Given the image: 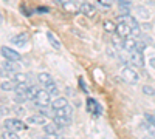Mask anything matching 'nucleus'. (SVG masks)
Masks as SVG:
<instances>
[{
	"instance_id": "obj_1",
	"label": "nucleus",
	"mask_w": 155,
	"mask_h": 139,
	"mask_svg": "<svg viewBox=\"0 0 155 139\" xmlns=\"http://www.w3.org/2000/svg\"><path fill=\"white\" fill-rule=\"evenodd\" d=\"M33 104L37 105L39 108L41 107H48L51 104V100H50V93L47 90H37L36 96L33 97Z\"/></svg>"
},
{
	"instance_id": "obj_2",
	"label": "nucleus",
	"mask_w": 155,
	"mask_h": 139,
	"mask_svg": "<svg viewBox=\"0 0 155 139\" xmlns=\"http://www.w3.org/2000/svg\"><path fill=\"white\" fill-rule=\"evenodd\" d=\"M5 128L6 130H12V131H23V130H27L28 127L25 125V122L19 121V119H14V118H9L5 121Z\"/></svg>"
},
{
	"instance_id": "obj_3",
	"label": "nucleus",
	"mask_w": 155,
	"mask_h": 139,
	"mask_svg": "<svg viewBox=\"0 0 155 139\" xmlns=\"http://www.w3.org/2000/svg\"><path fill=\"white\" fill-rule=\"evenodd\" d=\"M121 76H123V79H124L127 84H132V85L138 84V81H140L138 73H137L134 68H130V67H126V68L121 71Z\"/></svg>"
},
{
	"instance_id": "obj_4",
	"label": "nucleus",
	"mask_w": 155,
	"mask_h": 139,
	"mask_svg": "<svg viewBox=\"0 0 155 139\" xmlns=\"http://www.w3.org/2000/svg\"><path fill=\"white\" fill-rule=\"evenodd\" d=\"M0 53H2V56L6 59V60H14V62H20V53L16 51V49L12 48H8V46H2L0 48Z\"/></svg>"
},
{
	"instance_id": "obj_5",
	"label": "nucleus",
	"mask_w": 155,
	"mask_h": 139,
	"mask_svg": "<svg viewBox=\"0 0 155 139\" xmlns=\"http://www.w3.org/2000/svg\"><path fill=\"white\" fill-rule=\"evenodd\" d=\"M130 62L135 67H143L144 65V56L143 51H138V49H132L130 51Z\"/></svg>"
},
{
	"instance_id": "obj_6",
	"label": "nucleus",
	"mask_w": 155,
	"mask_h": 139,
	"mask_svg": "<svg viewBox=\"0 0 155 139\" xmlns=\"http://www.w3.org/2000/svg\"><path fill=\"white\" fill-rule=\"evenodd\" d=\"M115 33L118 34V37H121V39H126V37L130 36V27L123 22H118V25H116V30Z\"/></svg>"
},
{
	"instance_id": "obj_7",
	"label": "nucleus",
	"mask_w": 155,
	"mask_h": 139,
	"mask_svg": "<svg viewBox=\"0 0 155 139\" xmlns=\"http://www.w3.org/2000/svg\"><path fill=\"white\" fill-rule=\"evenodd\" d=\"M11 43L12 45H16V46H23V45H27L28 43V34L27 33H22V34H19V36H14L11 39Z\"/></svg>"
},
{
	"instance_id": "obj_8",
	"label": "nucleus",
	"mask_w": 155,
	"mask_h": 139,
	"mask_svg": "<svg viewBox=\"0 0 155 139\" xmlns=\"http://www.w3.org/2000/svg\"><path fill=\"white\" fill-rule=\"evenodd\" d=\"M87 108H88V111L92 113V115H101V105L96 102L95 99H92V97H88L87 99Z\"/></svg>"
},
{
	"instance_id": "obj_9",
	"label": "nucleus",
	"mask_w": 155,
	"mask_h": 139,
	"mask_svg": "<svg viewBox=\"0 0 155 139\" xmlns=\"http://www.w3.org/2000/svg\"><path fill=\"white\" fill-rule=\"evenodd\" d=\"M79 11L82 12L84 16H87V17H93V16H95V6H93L92 3H88V2H84V3H81V6H79Z\"/></svg>"
},
{
	"instance_id": "obj_10",
	"label": "nucleus",
	"mask_w": 155,
	"mask_h": 139,
	"mask_svg": "<svg viewBox=\"0 0 155 139\" xmlns=\"http://www.w3.org/2000/svg\"><path fill=\"white\" fill-rule=\"evenodd\" d=\"M118 22H123V23L129 25L130 28L138 27V22H137V20H135V17H132L130 14H121V16H120V19H118Z\"/></svg>"
},
{
	"instance_id": "obj_11",
	"label": "nucleus",
	"mask_w": 155,
	"mask_h": 139,
	"mask_svg": "<svg viewBox=\"0 0 155 139\" xmlns=\"http://www.w3.org/2000/svg\"><path fill=\"white\" fill-rule=\"evenodd\" d=\"M27 122L28 124H36V125H44V124H47V116H44L42 113L41 115H33L27 119Z\"/></svg>"
},
{
	"instance_id": "obj_12",
	"label": "nucleus",
	"mask_w": 155,
	"mask_h": 139,
	"mask_svg": "<svg viewBox=\"0 0 155 139\" xmlns=\"http://www.w3.org/2000/svg\"><path fill=\"white\" fill-rule=\"evenodd\" d=\"M3 68H5L9 74H14V73L20 71V65H19V64H16L14 60H6L5 64H3Z\"/></svg>"
},
{
	"instance_id": "obj_13",
	"label": "nucleus",
	"mask_w": 155,
	"mask_h": 139,
	"mask_svg": "<svg viewBox=\"0 0 155 139\" xmlns=\"http://www.w3.org/2000/svg\"><path fill=\"white\" fill-rule=\"evenodd\" d=\"M135 46H137V40L134 39L132 36H129V37H126V39H123V48L126 49V51L130 53L132 49H135Z\"/></svg>"
},
{
	"instance_id": "obj_14",
	"label": "nucleus",
	"mask_w": 155,
	"mask_h": 139,
	"mask_svg": "<svg viewBox=\"0 0 155 139\" xmlns=\"http://www.w3.org/2000/svg\"><path fill=\"white\" fill-rule=\"evenodd\" d=\"M47 39H48V42H50V45L53 46L54 49H61V42H59V39L56 37V34H53L51 31H47Z\"/></svg>"
},
{
	"instance_id": "obj_15",
	"label": "nucleus",
	"mask_w": 155,
	"mask_h": 139,
	"mask_svg": "<svg viewBox=\"0 0 155 139\" xmlns=\"http://www.w3.org/2000/svg\"><path fill=\"white\" fill-rule=\"evenodd\" d=\"M59 125L56 124V122H53V124H44V131L47 133V134H58V131H59Z\"/></svg>"
},
{
	"instance_id": "obj_16",
	"label": "nucleus",
	"mask_w": 155,
	"mask_h": 139,
	"mask_svg": "<svg viewBox=\"0 0 155 139\" xmlns=\"http://www.w3.org/2000/svg\"><path fill=\"white\" fill-rule=\"evenodd\" d=\"M53 122H56L59 127H67V125L71 124V118H65V116H58V115H54V116H53Z\"/></svg>"
},
{
	"instance_id": "obj_17",
	"label": "nucleus",
	"mask_w": 155,
	"mask_h": 139,
	"mask_svg": "<svg viewBox=\"0 0 155 139\" xmlns=\"http://www.w3.org/2000/svg\"><path fill=\"white\" fill-rule=\"evenodd\" d=\"M51 107H53V110H58V108H62V107H65L68 105V100L65 97H56L54 100H51Z\"/></svg>"
},
{
	"instance_id": "obj_18",
	"label": "nucleus",
	"mask_w": 155,
	"mask_h": 139,
	"mask_svg": "<svg viewBox=\"0 0 155 139\" xmlns=\"http://www.w3.org/2000/svg\"><path fill=\"white\" fill-rule=\"evenodd\" d=\"M12 81H14L17 85H19V84H28V76L23 74V73H20V71H17V73L12 74Z\"/></svg>"
},
{
	"instance_id": "obj_19",
	"label": "nucleus",
	"mask_w": 155,
	"mask_h": 139,
	"mask_svg": "<svg viewBox=\"0 0 155 139\" xmlns=\"http://www.w3.org/2000/svg\"><path fill=\"white\" fill-rule=\"evenodd\" d=\"M16 87H17V84L14 81H5V82L0 84V88H2L3 91H12V90H16Z\"/></svg>"
},
{
	"instance_id": "obj_20",
	"label": "nucleus",
	"mask_w": 155,
	"mask_h": 139,
	"mask_svg": "<svg viewBox=\"0 0 155 139\" xmlns=\"http://www.w3.org/2000/svg\"><path fill=\"white\" fill-rule=\"evenodd\" d=\"M44 88H45V90L50 93V96H54V97H56V96L59 94V88H58V85H56L54 82H50V84H47Z\"/></svg>"
},
{
	"instance_id": "obj_21",
	"label": "nucleus",
	"mask_w": 155,
	"mask_h": 139,
	"mask_svg": "<svg viewBox=\"0 0 155 139\" xmlns=\"http://www.w3.org/2000/svg\"><path fill=\"white\" fill-rule=\"evenodd\" d=\"M37 81H39V84H42L44 87L47 85V84H50V82H53V77L48 74V73H41L37 76Z\"/></svg>"
},
{
	"instance_id": "obj_22",
	"label": "nucleus",
	"mask_w": 155,
	"mask_h": 139,
	"mask_svg": "<svg viewBox=\"0 0 155 139\" xmlns=\"http://www.w3.org/2000/svg\"><path fill=\"white\" fill-rule=\"evenodd\" d=\"M115 30H116V25L112 20H106L104 22V31L106 33H115Z\"/></svg>"
},
{
	"instance_id": "obj_23",
	"label": "nucleus",
	"mask_w": 155,
	"mask_h": 139,
	"mask_svg": "<svg viewBox=\"0 0 155 139\" xmlns=\"http://www.w3.org/2000/svg\"><path fill=\"white\" fill-rule=\"evenodd\" d=\"M137 12H138V16H140V17H144V19H147V17H149V11H147L146 8L138 6V8H137Z\"/></svg>"
},
{
	"instance_id": "obj_24",
	"label": "nucleus",
	"mask_w": 155,
	"mask_h": 139,
	"mask_svg": "<svg viewBox=\"0 0 155 139\" xmlns=\"http://www.w3.org/2000/svg\"><path fill=\"white\" fill-rule=\"evenodd\" d=\"M2 137H8V139H16L17 137V134H16V131H12V130H6V131H3V134H2Z\"/></svg>"
},
{
	"instance_id": "obj_25",
	"label": "nucleus",
	"mask_w": 155,
	"mask_h": 139,
	"mask_svg": "<svg viewBox=\"0 0 155 139\" xmlns=\"http://www.w3.org/2000/svg\"><path fill=\"white\" fill-rule=\"evenodd\" d=\"M12 111V108H9L8 105H0V116H6Z\"/></svg>"
},
{
	"instance_id": "obj_26",
	"label": "nucleus",
	"mask_w": 155,
	"mask_h": 139,
	"mask_svg": "<svg viewBox=\"0 0 155 139\" xmlns=\"http://www.w3.org/2000/svg\"><path fill=\"white\" fill-rule=\"evenodd\" d=\"M143 93H146V94H149V96H153L155 94V90L152 87H149V85H144L143 87Z\"/></svg>"
},
{
	"instance_id": "obj_27",
	"label": "nucleus",
	"mask_w": 155,
	"mask_h": 139,
	"mask_svg": "<svg viewBox=\"0 0 155 139\" xmlns=\"http://www.w3.org/2000/svg\"><path fill=\"white\" fill-rule=\"evenodd\" d=\"M118 8L123 14H129V12H130V5H118Z\"/></svg>"
},
{
	"instance_id": "obj_28",
	"label": "nucleus",
	"mask_w": 155,
	"mask_h": 139,
	"mask_svg": "<svg viewBox=\"0 0 155 139\" xmlns=\"http://www.w3.org/2000/svg\"><path fill=\"white\" fill-rule=\"evenodd\" d=\"M112 43H113V46H116V48L123 46V40H121V39H118V37H116V39H113V40H112Z\"/></svg>"
},
{
	"instance_id": "obj_29",
	"label": "nucleus",
	"mask_w": 155,
	"mask_h": 139,
	"mask_svg": "<svg viewBox=\"0 0 155 139\" xmlns=\"http://www.w3.org/2000/svg\"><path fill=\"white\" fill-rule=\"evenodd\" d=\"M12 111H14L16 115H23V113H25L22 107H14V108H12Z\"/></svg>"
},
{
	"instance_id": "obj_30",
	"label": "nucleus",
	"mask_w": 155,
	"mask_h": 139,
	"mask_svg": "<svg viewBox=\"0 0 155 139\" xmlns=\"http://www.w3.org/2000/svg\"><path fill=\"white\" fill-rule=\"evenodd\" d=\"M6 76H11V74L2 67V68H0V77H6Z\"/></svg>"
},
{
	"instance_id": "obj_31",
	"label": "nucleus",
	"mask_w": 155,
	"mask_h": 139,
	"mask_svg": "<svg viewBox=\"0 0 155 139\" xmlns=\"http://www.w3.org/2000/svg\"><path fill=\"white\" fill-rule=\"evenodd\" d=\"M79 85L82 87V90H84V91H87V88H85V84H84V81H82V79H79Z\"/></svg>"
},
{
	"instance_id": "obj_32",
	"label": "nucleus",
	"mask_w": 155,
	"mask_h": 139,
	"mask_svg": "<svg viewBox=\"0 0 155 139\" xmlns=\"http://www.w3.org/2000/svg\"><path fill=\"white\" fill-rule=\"evenodd\" d=\"M59 2H61L62 5H67V3H71L73 0H59Z\"/></svg>"
},
{
	"instance_id": "obj_33",
	"label": "nucleus",
	"mask_w": 155,
	"mask_h": 139,
	"mask_svg": "<svg viewBox=\"0 0 155 139\" xmlns=\"http://www.w3.org/2000/svg\"><path fill=\"white\" fill-rule=\"evenodd\" d=\"M150 67L155 70V57H152V59H150Z\"/></svg>"
},
{
	"instance_id": "obj_34",
	"label": "nucleus",
	"mask_w": 155,
	"mask_h": 139,
	"mask_svg": "<svg viewBox=\"0 0 155 139\" xmlns=\"http://www.w3.org/2000/svg\"><path fill=\"white\" fill-rule=\"evenodd\" d=\"M3 22V14H2V11H0V23Z\"/></svg>"
}]
</instances>
